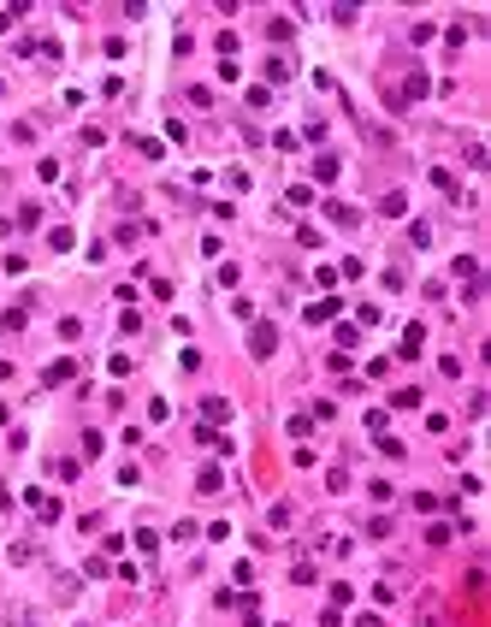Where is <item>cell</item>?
Masks as SVG:
<instances>
[{
	"mask_svg": "<svg viewBox=\"0 0 491 627\" xmlns=\"http://www.w3.org/2000/svg\"><path fill=\"white\" fill-rule=\"evenodd\" d=\"M254 355H272V326H254Z\"/></svg>",
	"mask_w": 491,
	"mask_h": 627,
	"instance_id": "6da1fadb",
	"label": "cell"
}]
</instances>
